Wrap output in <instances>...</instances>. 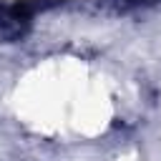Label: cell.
<instances>
[{"mask_svg": "<svg viewBox=\"0 0 161 161\" xmlns=\"http://www.w3.org/2000/svg\"><path fill=\"white\" fill-rule=\"evenodd\" d=\"M35 3H3L0 0V40H20L33 23Z\"/></svg>", "mask_w": 161, "mask_h": 161, "instance_id": "obj_1", "label": "cell"}, {"mask_svg": "<svg viewBox=\"0 0 161 161\" xmlns=\"http://www.w3.org/2000/svg\"><path fill=\"white\" fill-rule=\"evenodd\" d=\"M128 3H133V5H143V3H156V0H128Z\"/></svg>", "mask_w": 161, "mask_h": 161, "instance_id": "obj_2", "label": "cell"}]
</instances>
